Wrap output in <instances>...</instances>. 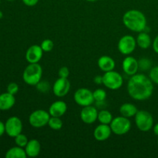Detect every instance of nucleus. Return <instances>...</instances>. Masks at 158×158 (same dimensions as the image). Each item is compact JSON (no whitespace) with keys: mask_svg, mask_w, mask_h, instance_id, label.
Listing matches in <instances>:
<instances>
[{"mask_svg":"<svg viewBox=\"0 0 158 158\" xmlns=\"http://www.w3.org/2000/svg\"><path fill=\"white\" fill-rule=\"evenodd\" d=\"M152 47L154 52L158 54V35L154 38V41L152 43Z\"/></svg>","mask_w":158,"mask_h":158,"instance_id":"72a5a7b5","label":"nucleus"},{"mask_svg":"<svg viewBox=\"0 0 158 158\" xmlns=\"http://www.w3.org/2000/svg\"><path fill=\"white\" fill-rule=\"evenodd\" d=\"M5 127H6V134L10 137L15 138L17 135L23 132V122L18 117L15 116L7 119L5 123Z\"/></svg>","mask_w":158,"mask_h":158,"instance_id":"9d476101","label":"nucleus"},{"mask_svg":"<svg viewBox=\"0 0 158 158\" xmlns=\"http://www.w3.org/2000/svg\"><path fill=\"white\" fill-rule=\"evenodd\" d=\"M0 5H1V0H0Z\"/></svg>","mask_w":158,"mask_h":158,"instance_id":"79ce46f5","label":"nucleus"},{"mask_svg":"<svg viewBox=\"0 0 158 158\" xmlns=\"http://www.w3.org/2000/svg\"><path fill=\"white\" fill-rule=\"evenodd\" d=\"M123 23L125 27L134 32L145 31L147 28V18L138 9H130L123 15Z\"/></svg>","mask_w":158,"mask_h":158,"instance_id":"f03ea898","label":"nucleus"},{"mask_svg":"<svg viewBox=\"0 0 158 158\" xmlns=\"http://www.w3.org/2000/svg\"><path fill=\"white\" fill-rule=\"evenodd\" d=\"M113 119H114V117H113V115L110 111L105 109L99 111L97 120L100 122V123L110 125L111 122H112Z\"/></svg>","mask_w":158,"mask_h":158,"instance_id":"5701e85b","label":"nucleus"},{"mask_svg":"<svg viewBox=\"0 0 158 158\" xmlns=\"http://www.w3.org/2000/svg\"><path fill=\"white\" fill-rule=\"evenodd\" d=\"M63 121L61 120V117H50L49 122H48V126L49 128L53 131H60L63 127Z\"/></svg>","mask_w":158,"mask_h":158,"instance_id":"b1692460","label":"nucleus"},{"mask_svg":"<svg viewBox=\"0 0 158 158\" xmlns=\"http://www.w3.org/2000/svg\"><path fill=\"white\" fill-rule=\"evenodd\" d=\"M94 83L97 85L103 84V76H100V75L96 76L94 79Z\"/></svg>","mask_w":158,"mask_h":158,"instance_id":"f704fd0d","label":"nucleus"},{"mask_svg":"<svg viewBox=\"0 0 158 158\" xmlns=\"http://www.w3.org/2000/svg\"><path fill=\"white\" fill-rule=\"evenodd\" d=\"M137 40L131 35H124L119 40L117 43L118 50L122 55L129 56L135 51L137 48Z\"/></svg>","mask_w":158,"mask_h":158,"instance_id":"6e6552de","label":"nucleus"},{"mask_svg":"<svg viewBox=\"0 0 158 158\" xmlns=\"http://www.w3.org/2000/svg\"><path fill=\"white\" fill-rule=\"evenodd\" d=\"M119 111H120V114L121 116L127 117V118H131V117H134L136 115L138 110H137V106L133 103H125L120 106Z\"/></svg>","mask_w":158,"mask_h":158,"instance_id":"412c9836","label":"nucleus"},{"mask_svg":"<svg viewBox=\"0 0 158 158\" xmlns=\"http://www.w3.org/2000/svg\"><path fill=\"white\" fill-rule=\"evenodd\" d=\"M130 97L137 101H144L151 97L154 93V83L143 73L131 76L127 86Z\"/></svg>","mask_w":158,"mask_h":158,"instance_id":"f257e3e1","label":"nucleus"},{"mask_svg":"<svg viewBox=\"0 0 158 158\" xmlns=\"http://www.w3.org/2000/svg\"><path fill=\"white\" fill-rule=\"evenodd\" d=\"M113 134L110 126L108 124L100 123L98 126L95 127L94 131V137L97 141H105L110 137Z\"/></svg>","mask_w":158,"mask_h":158,"instance_id":"2eb2a0df","label":"nucleus"},{"mask_svg":"<svg viewBox=\"0 0 158 158\" xmlns=\"http://www.w3.org/2000/svg\"><path fill=\"white\" fill-rule=\"evenodd\" d=\"M93 94H94V100L98 103H103L106 100V96H107L106 91L103 89H102V88L96 89L95 90L93 91Z\"/></svg>","mask_w":158,"mask_h":158,"instance_id":"393cba45","label":"nucleus"},{"mask_svg":"<svg viewBox=\"0 0 158 158\" xmlns=\"http://www.w3.org/2000/svg\"><path fill=\"white\" fill-rule=\"evenodd\" d=\"M97 65L100 70L106 73L114 70L116 66V63L112 57L109 56H102L97 60Z\"/></svg>","mask_w":158,"mask_h":158,"instance_id":"6ab92c4d","label":"nucleus"},{"mask_svg":"<svg viewBox=\"0 0 158 158\" xmlns=\"http://www.w3.org/2000/svg\"><path fill=\"white\" fill-rule=\"evenodd\" d=\"M103 84L107 89L111 90H117L123 86V77L117 71L111 70L106 72L103 75Z\"/></svg>","mask_w":158,"mask_h":158,"instance_id":"0eeeda50","label":"nucleus"},{"mask_svg":"<svg viewBox=\"0 0 158 158\" xmlns=\"http://www.w3.org/2000/svg\"><path fill=\"white\" fill-rule=\"evenodd\" d=\"M40 46H41L43 52H50V51L52 50V49L54 47V43L52 42V40H49V39H46V40H44L42 42L41 44H40Z\"/></svg>","mask_w":158,"mask_h":158,"instance_id":"c85d7f7f","label":"nucleus"},{"mask_svg":"<svg viewBox=\"0 0 158 158\" xmlns=\"http://www.w3.org/2000/svg\"><path fill=\"white\" fill-rule=\"evenodd\" d=\"M6 1H9V2H12V1H15V0H6Z\"/></svg>","mask_w":158,"mask_h":158,"instance_id":"ea45409f","label":"nucleus"},{"mask_svg":"<svg viewBox=\"0 0 158 158\" xmlns=\"http://www.w3.org/2000/svg\"><path fill=\"white\" fill-rule=\"evenodd\" d=\"M138 65H139V70L140 71H148L151 69V66H152V63H151V60L147 57H142L138 60Z\"/></svg>","mask_w":158,"mask_h":158,"instance_id":"a878e982","label":"nucleus"},{"mask_svg":"<svg viewBox=\"0 0 158 158\" xmlns=\"http://www.w3.org/2000/svg\"><path fill=\"white\" fill-rule=\"evenodd\" d=\"M2 17H3V12L0 10V19H2Z\"/></svg>","mask_w":158,"mask_h":158,"instance_id":"4c0bfd02","label":"nucleus"},{"mask_svg":"<svg viewBox=\"0 0 158 158\" xmlns=\"http://www.w3.org/2000/svg\"><path fill=\"white\" fill-rule=\"evenodd\" d=\"M50 114L49 111H46L43 109H38L34 110L30 114L29 117V123L32 127L42 128L48 125Z\"/></svg>","mask_w":158,"mask_h":158,"instance_id":"423d86ee","label":"nucleus"},{"mask_svg":"<svg viewBox=\"0 0 158 158\" xmlns=\"http://www.w3.org/2000/svg\"><path fill=\"white\" fill-rule=\"evenodd\" d=\"M153 131H154V134L158 137V123L154 125V127H153Z\"/></svg>","mask_w":158,"mask_h":158,"instance_id":"e433bc0d","label":"nucleus"},{"mask_svg":"<svg viewBox=\"0 0 158 158\" xmlns=\"http://www.w3.org/2000/svg\"><path fill=\"white\" fill-rule=\"evenodd\" d=\"M67 104L63 100H56L49 108V113L51 117H62L67 111Z\"/></svg>","mask_w":158,"mask_h":158,"instance_id":"dca6fc26","label":"nucleus"},{"mask_svg":"<svg viewBox=\"0 0 158 158\" xmlns=\"http://www.w3.org/2000/svg\"><path fill=\"white\" fill-rule=\"evenodd\" d=\"M43 52L40 45H32L26 50L25 57L29 63H38L43 58Z\"/></svg>","mask_w":158,"mask_h":158,"instance_id":"4468645a","label":"nucleus"},{"mask_svg":"<svg viewBox=\"0 0 158 158\" xmlns=\"http://www.w3.org/2000/svg\"><path fill=\"white\" fill-rule=\"evenodd\" d=\"M6 133V127H5V123L0 120V137Z\"/></svg>","mask_w":158,"mask_h":158,"instance_id":"c9c22d12","label":"nucleus"},{"mask_svg":"<svg viewBox=\"0 0 158 158\" xmlns=\"http://www.w3.org/2000/svg\"><path fill=\"white\" fill-rule=\"evenodd\" d=\"M157 146H158V138H157Z\"/></svg>","mask_w":158,"mask_h":158,"instance_id":"a19ab883","label":"nucleus"},{"mask_svg":"<svg viewBox=\"0 0 158 158\" xmlns=\"http://www.w3.org/2000/svg\"><path fill=\"white\" fill-rule=\"evenodd\" d=\"M22 2H23L25 6L32 7V6H35L38 4L39 0H22Z\"/></svg>","mask_w":158,"mask_h":158,"instance_id":"473e14b6","label":"nucleus"},{"mask_svg":"<svg viewBox=\"0 0 158 158\" xmlns=\"http://www.w3.org/2000/svg\"><path fill=\"white\" fill-rule=\"evenodd\" d=\"M29 139L27 138L25 134H19V135H17L16 137H15V145L19 147H21V148H25V147L26 146V144L29 142Z\"/></svg>","mask_w":158,"mask_h":158,"instance_id":"cd10ccee","label":"nucleus"},{"mask_svg":"<svg viewBox=\"0 0 158 158\" xmlns=\"http://www.w3.org/2000/svg\"><path fill=\"white\" fill-rule=\"evenodd\" d=\"M15 103V95H12L8 92L0 94V110H9L13 107Z\"/></svg>","mask_w":158,"mask_h":158,"instance_id":"f3484780","label":"nucleus"},{"mask_svg":"<svg viewBox=\"0 0 158 158\" xmlns=\"http://www.w3.org/2000/svg\"><path fill=\"white\" fill-rule=\"evenodd\" d=\"M73 99L75 103L82 107L93 105L95 102L92 91L85 87L79 88L77 89L74 94Z\"/></svg>","mask_w":158,"mask_h":158,"instance_id":"1a4fd4ad","label":"nucleus"},{"mask_svg":"<svg viewBox=\"0 0 158 158\" xmlns=\"http://www.w3.org/2000/svg\"><path fill=\"white\" fill-rule=\"evenodd\" d=\"M150 79L154 84L158 85V65L157 66H154L150 69L149 76Z\"/></svg>","mask_w":158,"mask_h":158,"instance_id":"c756f323","label":"nucleus"},{"mask_svg":"<svg viewBox=\"0 0 158 158\" xmlns=\"http://www.w3.org/2000/svg\"><path fill=\"white\" fill-rule=\"evenodd\" d=\"M110 126L113 134L117 136H123L131 131V122L129 118L120 115L113 119Z\"/></svg>","mask_w":158,"mask_h":158,"instance_id":"39448f33","label":"nucleus"},{"mask_svg":"<svg viewBox=\"0 0 158 158\" xmlns=\"http://www.w3.org/2000/svg\"><path fill=\"white\" fill-rule=\"evenodd\" d=\"M58 76L59 77H62V78H68L69 76V69L66 66L60 68L58 71Z\"/></svg>","mask_w":158,"mask_h":158,"instance_id":"2f4dec72","label":"nucleus"},{"mask_svg":"<svg viewBox=\"0 0 158 158\" xmlns=\"http://www.w3.org/2000/svg\"><path fill=\"white\" fill-rule=\"evenodd\" d=\"M43 68L40 63H29L23 73V80L29 86H35L42 80Z\"/></svg>","mask_w":158,"mask_h":158,"instance_id":"7ed1b4c3","label":"nucleus"},{"mask_svg":"<svg viewBox=\"0 0 158 158\" xmlns=\"http://www.w3.org/2000/svg\"><path fill=\"white\" fill-rule=\"evenodd\" d=\"M5 157L6 158H26L27 154L25 151V148L16 145L15 147H12L6 151Z\"/></svg>","mask_w":158,"mask_h":158,"instance_id":"4be33fe9","label":"nucleus"},{"mask_svg":"<svg viewBox=\"0 0 158 158\" xmlns=\"http://www.w3.org/2000/svg\"><path fill=\"white\" fill-rule=\"evenodd\" d=\"M136 40H137V46L140 49H147L149 47H151L153 43L152 40H151V37L145 31L138 32V35H137V38H136Z\"/></svg>","mask_w":158,"mask_h":158,"instance_id":"aec40b11","label":"nucleus"},{"mask_svg":"<svg viewBox=\"0 0 158 158\" xmlns=\"http://www.w3.org/2000/svg\"><path fill=\"white\" fill-rule=\"evenodd\" d=\"M98 113L97 108L93 105L84 106L80 111V119L86 124H93L97 120Z\"/></svg>","mask_w":158,"mask_h":158,"instance_id":"f8f14e48","label":"nucleus"},{"mask_svg":"<svg viewBox=\"0 0 158 158\" xmlns=\"http://www.w3.org/2000/svg\"><path fill=\"white\" fill-rule=\"evenodd\" d=\"M19 85L14 82H12L7 86V92L12 95H15L19 92Z\"/></svg>","mask_w":158,"mask_h":158,"instance_id":"7c9ffc66","label":"nucleus"},{"mask_svg":"<svg viewBox=\"0 0 158 158\" xmlns=\"http://www.w3.org/2000/svg\"><path fill=\"white\" fill-rule=\"evenodd\" d=\"M27 157H35L40 155L41 152V143L36 139H31L25 147Z\"/></svg>","mask_w":158,"mask_h":158,"instance_id":"a211bd4d","label":"nucleus"},{"mask_svg":"<svg viewBox=\"0 0 158 158\" xmlns=\"http://www.w3.org/2000/svg\"><path fill=\"white\" fill-rule=\"evenodd\" d=\"M36 89L40 93L42 94H46L50 89V85H49V82L46 81V80H40L36 85H35Z\"/></svg>","mask_w":158,"mask_h":158,"instance_id":"bb28decb","label":"nucleus"},{"mask_svg":"<svg viewBox=\"0 0 158 158\" xmlns=\"http://www.w3.org/2000/svg\"><path fill=\"white\" fill-rule=\"evenodd\" d=\"M71 84L68 78L59 77L52 86V90L54 95L59 98L64 97L69 94L70 90Z\"/></svg>","mask_w":158,"mask_h":158,"instance_id":"9b49d317","label":"nucleus"},{"mask_svg":"<svg viewBox=\"0 0 158 158\" xmlns=\"http://www.w3.org/2000/svg\"><path fill=\"white\" fill-rule=\"evenodd\" d=\"M86 1L89 2H97V0H86Z\"/></svg>","mask_w":158,"mask_h":158,"instance_id":"58836bf2","label":"nucleus"},{"mask_svg":"<svg viewBox=\"0 0 158 158\" xmlns=\"http://www.w3.org/2000/svg\"><path fill=\"white\" fill-rule=\"evenodd\" d=\"M134 121L137 129L142 132H148L154 127V117L152 114L147 110H138L134 116Z\"/></svg>","mask_w":158,"mask_h":158,"instance_id":"20e7f679","label":"nucleus"},{"mask_svg":"<svg viewBox=\"0 0 158 158\" xmlns=\"http://www.w3.org/2000/svg\"><path fill=\"white\" fill-rule=\"evenodd\" d=\"M122 69L127 76H134L139 70L138 60L132 56H127L122 63Z\"/></svg>","mask_w":158,"mask_h":158,"instance_id":"ddd939ff","label":"nucleus"}]
</instances>
